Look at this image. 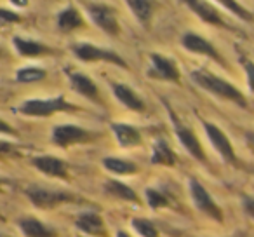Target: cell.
I'll return each instance as SVG.
<instances>
[{
    "mask_svg": "<svg viewBox=\"0 0 254 237\" xmlns=\"http://www.w3.org/2000/svg\"><path fill=\"white\" fill-rule=\"evenodd\" d=\"M190 77L195 84H198L202 89H205V91L211 92V94L218 96V98H223V99H228V101H233L235 105H239L240 108H247L246 96H244L235 85L223 80L218 75L211 74V72H207V70H195V72H191Z\"/></svg>",
    "mask_w": 254,
    "mask_h": 237,
    "instance_id": "1",
    "label": "cell"
},
{
    "mask_svg": "<svg viewBox=\"0 0 254 237\" xmlns=\"http://www.w3.org/2000/svg\"><path fill=\"white\" fill-rule=\"evenodd\" d=\"M77 106L73 103H68L63 94L56 98L47 99H26L19 106H16L14 112L21 113L26 117H49L56 112H66V110H75Z\"/></svg>",
    "mask_w": 254,
    "mask_h": 237,
    "instance_id": "2",
    "label": "cell"
},
{
    "mask_svg": "<svg viewBox=\"0 0 254 237\" xmlns=\"http://www.w3.org/2000/svg\"><path fill=\"white\" fill-rule=\"evenodd\" d=\"M25 194L33 202V206L40 209H51L54 206H60L63 202H70L75 199L73 195L64 190H53V188L44 187H28L25 190Z\"/></svg>",
    "mask_w": 254,
    "mask_h": 237,
    "instance_id": "3",
    "label": "cell"
},
{
    "mask_svg": "<svg viewBox=\"0 0 254 237\" xmlns=\"http://www.w3.org/2000/svg\"><path fill=\"white\" fill-rule=\"evenodd\" d=\"M73 54L80 61L91 63V61H108V63L119 65L120 68H127V63L112 49H103V47L92 46V44H75L73 46Z\"/></svg>",
    "mask_w": 254,
    "mask_h": 237,
    "instance_id": "4",
    "label": "cell"
},
{
    "mask_svg": "<svg viewBox=\"0 0 254 237\" xmlns=\"http://www.w3.org/2000/svg\"><path fill=\"white\" fill-rule=\"evenodd\" d=\"M96 135L84 128H78V126H71V124H64V126H56L53 129V140L54 145H58L60 149H66L70 145H77V143H85L94 140Z\"/></svg>",
    "mask_w": 254,
    "mask_h": 237,
    "instance_id": "5",
    "label": "cell"
},
{
    "mask_svg": "<svg viewBox=\"0 0 254 237\" xmlns=\"http://www.w3.org/2000/svg\"><path fill=\"white\" fill-rule=\"evenodd\" d=\"M190 194H191V199H193V204L197 209H200L204 215H207L209 218L216 220L218 223L223 222V211L218 204H216L214 199L209 195V192L205 190V187L200 183V181L190 180Z\"/></svg>",
    "mask_w": 254,
    "mask_h": 237,
    "instance_id": "6",
    "label": "cell"
},
{
    "mask_svg": "<svg viewBox=\"0 0 254 237\" xmlns=\"http://www.w3.org/2000/svg\"><path fill=\"white\" fill-rule=\"evenodd\" d=\"M85 11L91 16V19L96 23V26L103 30L108 35H119L120 25L115 16V11L105 4H85Z\"/></svg>",
    "mask_w": 254,
    "mask_h": 237,
    "instance_id": "7",
    "label": "cell"
},
{
    "mask_svg": "<svg viewBox=\"0 0 254 237\" xmlns=\"http://www.w3.org/2000/svg\"><path fill=\"white\" fill-rule=\"evenodd\" d=\"M202 126H204V131H205V135H207L209 142L212 143L216 152L221 156V159H225L226 162H230V164H235L237 157H235V152H233V147H232V143H230L228 136H226L218 126L211 124V122H207V121H202Z\"/></svg>",
    "mask_w": 254,
    "mask_h": 237,
    "instance_id": "8",
    "label": "cell"
},
{
    "mask_svg": "<svg viewBox=\"0 0 254 237\" xmlns=\"http://www.w3.org/2000/svg\"><path fill=\"white\" fill-rule=\"evenodd\" d=\"M150 60H152V68L148 70V77L176 82V84L180 82V70L176 67V61L155 53L150 54Z\"/></svg>",
    "mask_w": 254,
    "mask_h": 237,
    "instance_id": "9",
    "label": "cell"
},
{
    "mask_svg": "<svg viewBox=\"0 0 254 237\" xmlns=\"http://www.w3.org/2000/svg\"><path fill=\"white\" fill-rule=\"evenodd\" d=\"M181 44H183L185 49L190 51V53L202 54V56H207V58H211V60L218 61V63L225 65V60H223L221 54L216 51V47L212 46V44H209L207 40L198 35V33H191V32L185 33V35L181 37Z\"/></svg>",
    "mask_w": 254,
    "mask_h": 237,
    "instance_id": "10",
    "label": "cell"
},
{
    "mask_svg": "<svg viewBox=\"0 0 254 237\" xmlns=\"http://www.w3.org/2000/svg\"><path fill=\"white\" fill-rule=\"evenodd\" d=\"M173 119H174V128H176V136H178V140H180L181 145H183V149L187 150L193 159L200 160V162H205L204 149H202L197 136L193 135V131H191L190 128H187V126L178 124V119L174 115H173Z\"/></svg>",
    "mask_w": 254,
    "mask_h": 237,
    "instance_id": "11",
    "label": "cell"
},
{
    "mask_svg": "<svg viewBox=\"0 0 254 237\" xmlns=\"http://www.w3.org/2000/svg\"><path fill=\"white\" fill-rule=\"evenodd\" d=\"M32 164L47 176L54 178H68V166L63 159H58L53 156H39L33 157Z\"/></svg>",
    "mask_w": 254,
    "mask_h": 237,
    "instance_id": "12",
    "label": "cell"
},
{
    "mask_svg": "<svg viewBox=\"0 0 254 237\" xmlns=\"http://www.w3.org/2000/svg\"><path fill=\"white\" fill-rule=\"evenodd\" d=\"M68 79H70V85L75 92L92 99V101H98L99 99L98 85L94 84V80L89 75L80 74V72H68Z\"/></svg>",
    "mask_w": 254,
    "mask_h": 237,
    "instance_id": "13",
    "label": "cell"
},
{
    "mask_svg": "<svg viewBox=\"0 0 254 237\" xmlns=\"http://www.w3.org/2000/svg\"><path fill=\"white\" fill-rule=\"evenodd\" d=\"M75 225L80 232H85L89 236L94 237H106V227L105 222L99 215L96 213H82L78 218L75 220Z\"/></svg>",
    "mask_w": 254,
    "mask_h": 237,
    "instance_id": "14",
    "label": "cell"
},
{
    "mask_svg": "<svg viewBox=\"0 0 254 237\" xmlns=\"http://www.w3.org/2000/svg\"><path fill=\"white\" fill-rule=\"evenodd\" d=\"M187 5L204 23H209V25H216V26H225V28H228V25L223 21V18L218 14V11H216V9L212 7L211 4H207V2H202V0H188Z\"/></svg>",
    "mask_w": 254,
    "mask_h": 237,
    "instance_id": "15",
    "label": "cell"
},
{
    "mask_svg": "<svg viewBox=\"0 0 254 237\" xmlns=\"http://www.w3.org/2000/svg\"><path fill=\"white\" fill-rule=\"evenodd\" d=\"M110 128H112L119 145L124 147V149H131V147L141 145V135H139V131L134 128V126L119 124V122H115V124H112Z\"/></svg>",
    "mask_w": 254,
    "mask_h": 237,
    "instance_id": "16",
    "label": "cell"
},
{
    "mask_svg": "<svg viewBox=\"0 0 254 237\" xmlns=\"http://www.w3.org/2000/svg\"><path fill=\"white\" fill-rule=\"evenodd\" d=\"M112 89H113V94L117 96V99H119L124 106H127L129 110H134V112H145V101H143L129 85L113 84Z\"/></svg>",
    "mask_w": 254,
    "mask_h": 237,
    "instance_id": "17",
    "label": "cell"
},
{
    "mask_svg": "<svg viewBox=\"0 0 254 237\" xmlns=\"http://www.w3.org/2000/svg\"><path fill=\"white\" fill-rule=\"evenodd\" d=\"M12 46L16 47L19 56H25V58H35V56H42V54H51L53 49L40 42H35V40H26L23 37L16 35L12 39Z\"/></svg>",
    "mask_w": 254,
    "mask_h": 237,
    "instance_id": "18",
    "label": "cell"
},
{
    "mask_svg": "<svg viewBox=\"0 0 254 237\" xmlns=\"http://www.w3.org/2000/svg\"><path fill=\"white\" fill-rule=\"evenodd\" d=\"M19 229L26 237H58V234L42 222H39L33 216H26V218L19 220Z\"/></svg>",
    "mask_w": 254,
    "mask_h": 237,
    "instance_id": "19",
    "label": "cell"
},
{
    "mask_svg": "<svg viewBox=\"0 0 254 237\" xmlns=\"http://www.w3.org/2000/svg\"><path fill=\"white\" fill-rule=\"evenodd\" d=\"M84 25V19H82L80 12L75 5H70V7L63 9V11L58 14V28L63 33H70L73 30L80 28Z\"/></svg>",
    "mask_w": 254,
    "mask_h": 237,
    "instance_id": "20",
    "label": "cell"
},
{
    "mask_svg": "<svg viewBox=\"0 0 254 237\" xmlns=\"http://www.w3.org/2000/svg\"><path fill=\"white\" fill-rule=\"evenodd\" d=\"M152 164H160V166H174L176 164V154L171 150L169 143L164 138H159L153 143Z\"/></svg>",
    "mask_w": 254,
    "mask_h": 237,
    "instance_id": "21",
    "label": "cell"
},
{
    "mask_svg": "<svg viewBox=\"0 0 254 237\" xmlns=\"http://www.w3.org/2000/svg\"><path fill=\"white\" fill-rule=\"evenodd\" d=\"M105 190L108 192L110 195L117 199H122V201H129V202H139V197L134 190H132L129 185L122 183V181L117 180H108L105 183Z\"/></svg>",
    "mask_w": 254,
    "mask_h": 237,
    "instance_id": "22",
    "label": "cell"
},
{
    "mask_svg": "<svg viewBox=\"0 0 254 237\" xmlns=\"http://www.w3.org/2000/svg\"><path fill=\"white\" fill-rule=\"evenodd\" d=\"M103 166L106 171L113 174H134L138 173V166L132 160L119 159V157H105L103 159Z\"/></svg>",
    "mask_w": 254,
    "mask_h": 237,
    "instance_id": "23",
    "label": "cell"
},
{
    "mask_svg": "<svg viewBox=\"0 0 254 237\" xmlns=\"http://www.w3.org/2000/svg\"><path fill=\"white\" fill-rule=\"evenodd\" d=\"M127 7L131 9L132 14L138 18V21L141 23L145 28H148L150 19L153 16V4L148 0H129L127 2Z\"/></svg>",
    "mask_w": 254,
    "mask_h": 237,
    "instance_id": "24",
    "label": "cell"
},
{
    "mask_svg": "<svg viewBox=\"0 0 254 237\" xmlns=\"http://www.w3.org/2000/svg\"><path fill=\"white\" fill-rule=\"evenodd\" d=\"M47 77V72L42 68H21V70L16 74V80L21 82V84H33V82H40Z\"/></svg>",
    "mask_w": 254,
    "mask_h": 237,
    "instance_id": "25",
    "label": "cell"
},
{
    "mask_svg": "<svg viewBox=\"0 0 254 237\" xmlns=\"http://www.w3.org/2000/svg\"><path fill=\"white\" fill-rule=\"evenodd\" d=\"M146 201H148V206L152 209H160V208H166L169 206V197H167L164 192H160L159 188H146Z\"/></svg>",
    "mask_w": 254,
    "mask_h": 237,
    "instance_id": "26",
    "label": "cell"
},
{
    "mask_svg": "<svg viewBox=\"0 0 254 237\" xmlns=\"http://www.w3.org/2000/svg\"><path fill=\"white\" fill-rule=\"evenodd\" d=\"M132 229L141 237H159L157 227L146 218H132Z\"/></svg>",
    "mask_w": 254,
    "mask_h": 237,
    "instance_id": "27",
    "label": "cell"
},
{
    "mask_svg": "<svg viewBox=\"0 0 254 237\" xmlns=\"http://www.w3.org/2000/svg\"><path fill=\"white\" fill-rule=\"evenodd\" d=\"M219 4L223 5V7H226L230 12H233L235 16H239L240 19H244V21H254V16L251 14L247 9H244L240 4H237V2H233V0H221Z\"/></svg>",
    "mask_w": 254,
    "mask_h": 237,
    "instance_id": "28",
    "label": "cell"
},
{
    "mask_svg": "<svg viewBox=\"0 0 254 237\" xmlns=\"http://www.w3.org/2000/svg\"><path fill=\"white\" fill-rule=\"evenodd\" d=\"M239 61L242 63L244 70H246V74H247V85H249V89L254 92V61H251L249 58H246V56H240Z\"/></svg>",
    "mask_w": 254,
    "mask_h": 237,
    "instance_id": "29",
    "label": "cell"
},
{
    "mask_svg": "<svg viewBox=\"0 0 254 237\" xmlns=\"http://www.w3.org/2000/svg\"><path fill=\"white\" fill-rule=\"evenodd\" d=\"M0 21L2 23H18V21H21V16H18L16 12L7 11V9H0Z\"/></svg>",
    "mask_w": 254,
    "mask_h": 237,
    "instance_id": "30",
    "label": "cell"
},
{
    "mask_svg": "<svg viewBox=\"0 0 254 237\" xmlns=\"http://www.w3.org/2000/svg\"><path fill=\"white\" fill-rule=\"evenodd\" d=\"M242 206H244V211H246L251 218H254V197H244Z\"/></svg>",
    "mask_w": 254,
    "mask_h": 237,
    "instance_id": "31",
    "label": "cell"
},
{
    "mask_svg": "<svg viewBox=\"0 0 254 237\" xmlns=\"http://www.w3.org/2000/svg\"><path fill=\"white\" fill-rule=\"evenodd\" d=\"M16 152V147L9 142H2L0 140V157L2 156H9V154H14Z\"/></svg>",
    "mask_w": 254,
    "mask_h": 237,
    "instance_id": "32",
    "label": "cell"
},
{
    "mask_svg": "<svg viewBox=\"0 0 254 237\" xmlns=\"http://www.w3.org/2000/svg\"><path fill=\"white\" fill-rule=\"evenodd\" d=\"M0 133H7V135H18V131H14V129H12L5 121H2V119H0Z\"/></svg>",
    "mask_w": 254,
    "mask_h": 237,
    "instance_id": "33",
    "label": "cell"
},
{
    "mask_svg": "<svg viewBox=\"0 0 254 237\" xmlns=\"http://www.w3.org/2000/svg\"><path fill=\"white\" fill-rule=\"evenodd\" d=\"M12 5H18V7H26V5H28V2H12Z\"/></svg>",
    "mask_w": 254,
    "mask_h": 237,
    "instance_id": "34",
    "label": "cell"
},
{
    "mask_svg": "<svg viewBox=\"0 0 254 237\" xmlns=\"http://www.w3.org/2000/svg\"><path fill=\"white\" fill-rule=\"evenodd\" d=\"M117 237H131V236H129L127 232H124V230H119V232H117Z\"/></svg>",
    "mask_w": 254,
    "mask_h": 237,
    "instance_id": "35",
    "label": "cell"
},
{
    "mask_svg": "<svg viewBox=\"0 0 254 237\" xmlns=\"http://www.w3.org/2000/svg\"><path fill=\"white\" fill-rule=\"evenodd\" d=\"M247 142L254 145V133H249V135H247Z\"/></svg>",
    "mask_w": 254,
    "mask_h": 237,
    "instance_id": "36",
    "label": "cell"
},
{
    "mask_svg": "<svg viewBox=\"0 0 254 237\" xmlns=\"http://www.w3.org/2000/svg\"><path fill=\"white\" fill-rule=\"evenodd\" d=\"M0 53H2V51H0Z\"/></svg>",
    "mask_w": 254,
    "mask_h": 237,
    "instance_id": "37",
    "label": "cell"
},
{
    "mask_svg": "<svg viewBox=\"0 0 254 237\" xmlns=\"http://www.w3.org/2000/svg\"><path fill=\"white\" fill-rule=\"evenodd\" d=\"M0 181H2V180H0Z\"/></svg>",
    "mask_w": 254,
    "mask_h": 237,
    "instance_id": "38",
    "label": "cell"
}]
</instances>
